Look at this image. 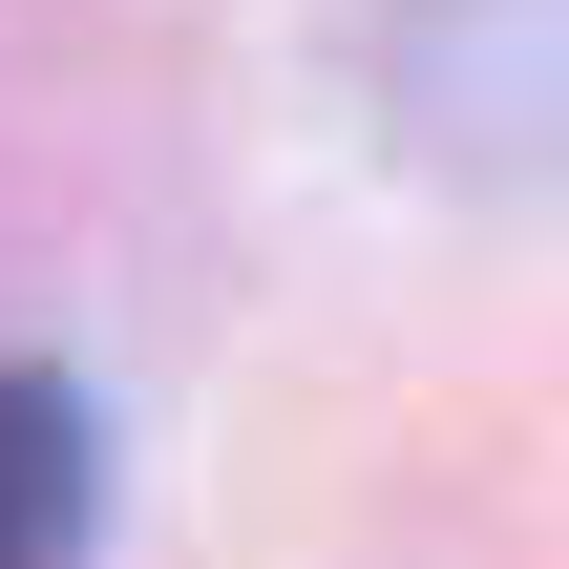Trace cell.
I'll use <instances>...</instances> for the list:
<instances>
[{
	"label": "cell",
	"mask_w": 569,
	"mask_h": 569,
	"mask_svg": "<svg viewBox=\"0 0 569 569\" xmlns=\"http://www.w3.org/2000/svg\"><path fill=\"white\" fill-rule=\"evenodd\" d=\"M84 528H106V443L42 359H0V569H84Z\"/></svg>",
	"instance_id": "1"
}]
</instances>
